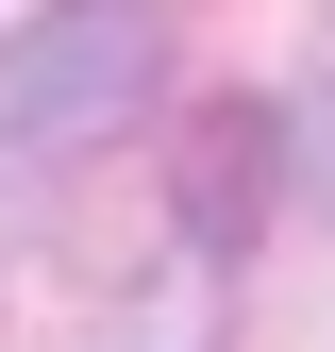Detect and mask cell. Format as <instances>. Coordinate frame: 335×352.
<instances>
[{
    "instance_id": "6da1fadb",
    "label": "cell",
    "mask_w": 335,
    "mask_h": 352,
    "mask_svg": "<svg viewBox=\"0 0 335 352\" xmlns=\"http://www.w3.org/2000/svg\"><path fill=\"white\" fill-rule=\"evenodd\" d=\"M151 101V0H51L34 34H0V218L51 185V151H101Z\"/></svg>"
},
{
    "instance_id": "7a4b0ae2",
    "label": "cell",
    "mask_w": 335,
    "mask_h": 352,
    "mask_svg": "<svg viewBox=\"0 0 335 352\" xmlns=\"http://www.w3.org/2000/svg\"><path fill=\"white\" fill-rule=\"evenodd\" d=\"M235 201H268V118H201V185H185V218H201V252L235 235Z\"/></svg>"
},
{
    "instance_id": "3957f363",
    "label": "cell",
    "mask_w": 335,
    "mask_h": 352,
    "mask_svg": "<svg viewBox=\"0 0 335 352\" xmlns=\"http://www.w3.org/2000/svg\"><path fill=\"white\" fill-rule=\"evenodd\" d=\"M101 352H218V302H201V285H151V302H117Z\"/></svg>"
}]
</instances>
